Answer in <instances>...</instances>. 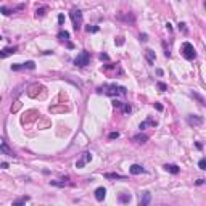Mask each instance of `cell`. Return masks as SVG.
<instances>
[{
	"label": "cell",
	"mask_w": 206,
	"mask_h": 206,
	"mask_svg": "<svg viewBox=\"0 0 206 206\" xmlns=\"http://www.w3.org/2000/svg\"><path fill=\"white\" fill-rule=\"evenodd\" d=\"M97 92L110 95V97H124L127 94V89L124 85H118V84H103L97 89Z\"/></svg>",
	"instance_id": "obj_1"
},
{
	"label": "cell",
	"mask_w": 206,
	"mask_h": 206,
	"mask_svg": "<svg viewBox=\"0 0 206 206\" xmlns=\"http://www.w3.org/2000/svg\"><path fill=\"white\" fill-rule=\"evenodd\" d=\"M71 19H73V26L76 31H79L80 28H82V11L79 10V8H73L71 10Z\"/></svg>",
	"instance_id": "obj_2"
},
{
	"label": "cell",
	"mask_w": 206,
	"mask_h": 206,
	"mask_svg": "<svg viewBox=\"0 0 206 206\" xmlns=\"http://www.w3.org/2000/svg\"><path fill=\"white\" fill-rule=\"evenodd\" d=\"M89 61H90V53H89L87 50H82V52L74 58V65H77V66H80V68L87 66Z\"/></svg>",
	"instance_id": "obj_3"
},
{
	"label": "cell",
	"mask_w": 206,
	"mask_h": 206,
	"mask_svg": "<svg viewBox=\"0 0 206 206\" xmlns=\"http://www.w3.org/2000/svg\"><path fill=\"white\" fill-rule=\"evenodd\" d=\"M182 55L187 60H195L196 58V52H195V49H193V45L190 42L182 44Z\"/></svg>",
	"instance_id": "obj_4"
},
{
	"label": "cell",
	"mask_w": 206,
	"mask_h": 206,
	"mask_svg": "<svg viewBox=\"0 0 206 206\" xmlns=\"http://www.w3.org/2000/svg\"><path fill=\"white\" fill-rule=\"evenodd\" d=\"M39 116H40V114H39L37 110H29V111H26L24 114H23L21 122H23V124H29V122H32L34 119H37Z\"/></svg>",
	"instance_id": "obj_5"
},
{
	"label": "cell",
	"mask_w": 206,
	"mask_h": 206,
	"mask_svg": "<svg viewBox=\"0 0 206 206\" xmlns=\"http://www.w3.org/2000/svg\"><path fill=\"white\" fill-rule=\"evenodd\" d=\"M90 161H92V153H90V151H84V153L80 155V158H79V160L76 161V168H77V169L84 168L85 164H87V163H90Z\"/></svg>",
	"instance_id": "obj_6"
},
{
	"label": "cell",
	"mask_w": 206,
	"mask_h": 206,
	"mask_svg": "<svg viewBox=\"0 0 206 206\" xmlns=\"http://www.w3.org/2000/svg\"><path fill=\"white\" fill-rule=\"evenodd\" d=\"M23 69H35V63L34 61H26V63L11 65V71H23Z\"/></svg>",
	"instance_id": "obj_7"
},
{
	"label": "cell",
	"mask_w": 206,
	"mask_h": 206,
	"mask_svg": "<svg viewBox=\"0 0 206 206\" xmlns=\"http://www.w3.org/2000/svg\"><path fill=\"white\" fill-rule=\"evenodd\" d=\"M40 90H45V87H44V85H40V84H32V85H29L28 95L31 98H37L39 97V92H40Z\"/></svg>",
	"instance_id": "obj_8"
},
{
	"label": "cell",
	"mask_w": 206,
	"mask_h": 206,
	"mask_svg": "<svg viewBox=\"0 0 206 206\" xmlns=\"http://www.w3.org/2000/svg\"><path fill=\"white\" fill-rule=\"evenodd\" d=\"M150 126H151V127H156V126H158V121H156V119H153L151 116H148V118L145 119L143 122H140L139 129L143 130V129H147V127H150Z\"/></svg>",
	"instance_id": "obj_9"
},
{
	"label": "cell",
	"mask_w": 206,
	"mask_h": 206,
	"mask_svg": "<svg viewBox=\"0 0 206 206\" xmlns=\"http://www.w3.org/2000/svg\"><path fill=\"white\" fill-rule=\"evenodd\" d=\"M187 122H189L190 126H201L203 118L201 116H196V114H190L189 118H187Z\"/></svg>",
	"instance_id": "obj_10"
},
{
	"label": "cell",
	"mask_w": 206,
	"mask_h": 206,
	"mask_svg": "<svg viewBox=\"0 0 206 206\" xmlns=\"http://www.w3.org/2000/svg\"><path fill=\"white\" fill-rule=\"evenodd\" d=\"M18 52V47H5L3 50H0V58H7V56L13 55Z\"/></svg>",
	"instance_id": "obj_11"
},
{
	"label": "cell",
	"mask_w": 206,
	"mask_h": 206,
	"mask_svg": "<svg viewBox=\"0 0 206 206\" xmlns=\"http://www.w3.org/2000/svg\"><path fill=\"white\" fill-rule=\"evenodd\" d=\"M118 19H122V21H126V23H130V24H134V23H135V16H134L132 13H121V15H118Z\"/></svg>",
	"instance_id": "obj_12"
},
{
	"label": "cell",
	"mask_w": 206,
	"mask_h": 206,
	"mask_svg": "<svg viewBox=\"0 0 206 206\" xmlns=\"http://www.w3.org/2000/svg\"><path fill=\"white\" fill-rule=\"evenodd\" d=\"M58 39L61 40V42H68V39H69V32H68V31H60L58 32ZM66 45H68V49H73V47H74L71 42H68Z\"/></svg>",
	"instance_id": "obj_13"
},
{
	"label": "cell",
	"mask_w": 206,
	"mask_h": 206,
	"mask_svg": "<svg viewBox=\"0 0 206 206\" xmlns=\"http://www.w3.org/2000/svg\"><path fill=\"white\" fill-rule=\"evenodd\" d=\"M150 201H151V195H150V192H143L142 195H140L139 205H140V206H147Z\"/></svg>",
	"instance_id": "obj_14"
},
{
	"label": "cell",
	"mask_w": 206,
	"mask_h": 206,
	"mask_svg": "<svg viewBox=\"0 0 206 206\" xmlns=\"http://www.w3.org/2000/svg\"><path fill=\"white\" fill-rule=\"evenodd\" d=\"M0 153L8 155V156H16V155H15V151L7 145V142H2V143H0Z\"/></svg>",
	"instance_id": "obj_15"
},
{
	"label": "cell",
	"mask_w": 206,
	"mask_h": 206,
	"mask_svg": "<svg viewBox=\"0 0 206 206\" xmlns=\"http://www.w3.org/2000/svg\"><path fill=\"white\" fill-rule=\"evenodd\" d=\"M106 196V189L105 187H98L97 190H95V198H97V201H103Z\"/></svg>",
	"instance_id": "obj_16"
},
{
	"label": "cell",
	"mask_w": 206,
	"mask_h": 206,
	"mask_svg": "<svg viewBox=\"0 0 206 206\" xmlns=\"http://www.w3.org/2000/svg\"><path fill=\"white\" fill-rule=\"evenodd\" d=\"M129 172L132 175H139V174H142V172H145V169H143L140 164H132V166L129 168Z\"/></svg>",
	"instance_id": "obj_17"
},
{
	"label": "cell",
	"mask_w": 206,
	"mask_h": 206,
	"mask_svg": "<svg viewBox=\"0 0 206 206\" xmlns=\"http://www.w3.org/2000/svg\"><path fill=\"white\" fill-rule=\"evenodd\" d=\"M145 56H147V60H148V63H150V65H153L155 60H156V55H155V52H153L151 49H147V50H145Z\"/></svg>",
	"instance_id": "obj_18"
},
{
	"label": "cell",
	"mask_w": 206,
	"mask_h": 206,
	"mask_svg": "<svg viewBox=\"0 0 206 206\" xmlns=\"http://www.w3.org/2000/svg\"><path fill=\"white\" fill-rule=\"evenodd\" d=\"M132 140H134V142H137V143H145L148 140V135H145V134L140 132V134H137V135H134Z\"/></svg>",
	"instance_id": "obj_19"
},
{
	"label": "cell",
	"mask_w": 206,
	"mask_h": 206,
	"mask_svg": "<svg viewBox=\"0 0 206 206\" xmlns=\"http://www.w3.org/2000/svg\"><path fill=\"white\" fill-rule=\"evenodd\" d=\"M164 169L168 172H171V174H179V166H175V164H164Z\"/></svg>",
	"instance_id": "obj_20"
},
{
	"label": "cell",
	"mask_w": 206,
	"mask_h": 206,
	"mask_svg": "<svg viewBox=\"0 0 206 206\" xmlns=\"http://www.w3.org/2000/svg\"><path fill=\"white\" fill-rule=\"evenodd\" d=\"M69 108L68 106H50V113H68Z\"/></svg>",
	"instance_id": "obj_21"
},
{
	"label": "cell",
	"mask_w": 206,
	"mask_h": 206,
	"mask_svg": "<svg viewBox=\"0 0 206 206\" xmlns=\"http://www.w3.org/2000/svg\"><path fill=\"white\" fill-rule=\"evenodd\" d=\"M47 11H49V7H40L35 10V18H44L47 15Z\"/></svg>",
	"instance_id": "obj_22"
},
{
	"label": "cell",
	"mask_w": 206,
	"mask_h": 206,
	"mask_svg": "<svg viewBox=\"0 0 206 206\" xmlns=\"http://www.w3.org/2000/svg\"><path fill=\"white\" fill-rule=\"evenodd\" d=\"M105 177H106V179H124V175L116 174V172H106Z\"/></svg>",
	"instance_id": "obj_23"
},
{
	"label": "cell",
	"mask_w": 206,
	"mask_h": 206,
	"mask_svg": "<svg viewBox=\"0 0 206 206\" xmlns=\"http://www.w3.org/2000/svg\"><path fill=\"white\" fill-rule=\"evenodd\" d=\"M130 198H132V196H130L129 193H122V195H119V201L121 203H129Z\"/></svg>",
	"instance_id": "obj_24"
},
{
	"label": "cell",
	"mask_w": 206,
	"mask_h": 206,
	"mask_svg": "<svg viewBox=\"0 0 206 206\" xmlns=\"http://www.w3.org/2000/svg\"><path fill=\"white\" fill-rule=\"evenodd\" d=\"M19 108H21V101H15V103H13V105H11V113H18V110H19Z\"/></svg>",
	"instance_id": "obj_25"
},
{
	"label": "cell",
	"mask_w": 206,
	"mask_h": 206,
	"mask_svg": "<svg viewBox=\"0 0 206 206\" xmlns=\"http://www.w3.org/2000/svg\"><path fill=\"white\" fill-rule=\"evenodd\" d=\"M29 196H21V198H18V200H15L13 201V205H23V203H26V201H29Z\"/></svg>",
	"instance_id": "obj_26"
},
{
	"label": "cell",
	"mask_w": 206,
	"mask_h": 206,
	"mask_svg": "<svg viewBox=\"0 0 206 206\" xmlns=\"http://www.w3.org/2000/svg\"><path fill=\"white\" fill-rule=\"evenodd\" d=\"M121 108H122V111L126 113V114H129V113L132 111V106H130L129 103H122V106H121Z\"/></svg>",
	"instance_id": "obj_27"
},
{
	"label": "cell",
	"mask_w": 206,
	"mask_h": 206,
	"mask_svg": "<svg viewBox=\"0 0 206 206\" xmlns=\"http://www.w3.org/2000/svg\"><path fill=\"white\" fill-rule=\"evenodd\" d=\"M98 29H100L98 26H90V24L85 26V31H87V32H98Z\"/></svg>",
	"instance_id": "obj_28"
},
{
	"label": "cell",
	"mask_w": 206,
	"mask_h": 206,
	"mask_svg": "<svg viewBox=\"0 0 206 206\" xmlns=\"http://www.w3.org/2000/svg\"><path fill=\"white\" fill-rule=\"evenodd\" d=\"M0 13H3V15H7V16H8V15L15 13V11L10 10V8H7V7H2V8H0Z\"/></svg>",
	"instance_id": "obj_29"
},
{
	"label": "cell",
	"mask_w": 206,
	"mask_h": 206,
	"mask_svg": "<svg viewBox=\"0 0 206 206\" xmlns=\"http://www.w3.org/2000/svg\"><path fill=\"white\" fill-rule=\"evenodd\" d=\"M156 87L160 89V92H166V90H168V85L164 84V82H158V84H156Z\"/></svg>",
	"instance_id": "obj_30"
},
{
	"label": "cell",
	"mask_w": 206,
	"mask_h": 206,
	"mask_svg": "<svg viewBox=\"0 0 206 206\" xmlns=\"http://www.w3.org/2000/svg\"><path fill=\"white\" fill-rule=\"evenodd\" d=\"M114 44L116 45H124V37H116Z\"/></svg>",
	"instance_id": "obj_31"
},
{
	"label": "cell",
	"mask_w": 206,
	"mask_h": 206,
	"mask_svg": "<svg viewBox=\"0 0 206 206\" xmlns=\"http://www.w3.org/2000/svg\"><path fill=\"white\" fill-rule=\"evenodd\" d=\"M198 168H200V169H206V160H200Z\"/></svg>",
	"instance_id": "obj_32"
},
{
	"label": "cell",
	"mask_w": 206,
	"mask_h": 206,
	"mask_svg": "<svg viewBox=\"0 0 206 206\" xmlns=\"http://www.w3.org/2000/svg\"><path fill=\"white\" fill-rule=\"evenodd\" d=\"M113 106H114V108H121V106H122V101H119V100H113Z\"/></svg>",
	"instance_id": "obj_33"
},
{
	"label": "cell",
	"mask_w": 206,
	"mask_h": 206,
	"mask_svg": "<svg viewBox=\"0 0 206 206\" xmlns=\"http://www.w3.org/2000/svg\"><path fill=\"white\" fill-rule=\"evenodd\" d=\"M193 97H195V98H196V100H198V101H200V105H205V100H203V97H200V95H198V94H193Z\"/></svg>",
	"instance_id": "obj_34"
},
{
	"label": "cell",
	"mask_w": 206,
	"mask_h": 206,
	"mask_svg": "<svg viewBox=\"0 0 206 206\" xmlns=\"http://www.w3.org/2000/svg\"><path fill=\"white\" fill-rule=\"evenodd\" d=\"M179 31H182L184 34L187 32V28H185V23H179Z\"/></svg>",
	"instance_id": "obj_35"
},
{
	"label": "cell",
	"mask_w": 206,
	"mask_h": 206,
	"mask_svg": "<svg viewBox=\"0 0 206 206\" xmlns=\"http://www.w3.org/2000/svg\"><path fill=\"white\" fill-rule=\"evenodd\" d=\"M47 126H50V121H42L40 126H39V129H44V127H47Z\"/></svg>",
	"instance_id": "obj_36"
},
{
	"label": "cell",
	"mask_w": 206,
	"mask_h": 206,
	"mask_svg": "<svg viewBox=\"0 0 206 206\" xmlns=\"http://www.w3.org/2000/svg\"><path fill=\"white\" fill-rule=\"evenodd\" d=\"M100 60L101 61H103V60H105V61H110V56L106 55V53H100Z\"/></svg>",
	"instance_id": "obj_37"
},
{
	"label": "cell",
	"mask_w": 206,
	"mask_h": 206,
	"mask_svg": "<svg viewBox=\"0 0 206 206\" xmlns=\"http://www.w3.org/2000/svg\"><path fill=\"white\" fill-rule=\"evenodd\" d=\"M108 137H110V139H118V137H119V132H111Z\"/></svg>",
	"instance_id": "obj_38"
},
{
	"label": "cell",
	"mask_w": 206,
	"mask_h": 206,
	"mask_svg": "<svg viewBox=\"0 0 206 206\" xmlns=\"http://www.w3.org/2000/svg\"><path fill=\"white\" fill-rule=\"evenodd\" d=\"M140 40L147 42V40H148V35H147V34H140Z\"/></svg>",
	"instance_id": "obj_39"
},
{
	"label": "cell",
	"mask_w": 206,
	"mask_h": 206,
	"mask_svg": "<svg viewBox=\"0 0 206 206\" xmlns=\"http://www.w3.org/2000/svg\"><path fill=\"white\" fill-rule=\"evenodd\" d=\"M58 23H60V24H63V23H65V16H63V15H60V16H58Z\"/></svg>",
	"instance_id": "obj_40"
},
{
	"label": "cell",
	"mask_w": 206,
	"mask_h": 206,
	"mask_svg": "<svg viewBox=\"0 0 206 206\" xmlns=\"http://www.w3.org/2000/svg\"><path fill=\"white\" fill-rule=\"evenodd\" d=\"M155 108H156L158 111H163V105H160V103H155Z\"/></svg>",
	"instance_id": "obj_41"
},
{
	"label": "cell",
	"mask_w": 206,
	"mask_h": 206,
	"mask_svg": "<svg viewBox=\"0 0 206 206\" xmlns=\"http://www.w3.org/2000/svg\"><path fill=\"white\" fill-rule=\"evenodd\" d=\"M196 148H198V150H201V148H203V145H201L200 142H196Z\"/></svg>",
	"instance_id": "obj_42"
},
{
	"label": "cell",
	"mask_w": 206,
	"mask_h": 206,
	"mask_svg": "<svg viewBox=\"0 0 206 206\" xmlns=\"http://www.w3.org/2000/svg\"><path fill=\"white\" fill-rule=\"evenodd\" d=\"M196 185H203V179H198V180H196Z\"/></svg>",
	"instance_id": "obj_43"
},
{
	"label": "cell",
	"mask_w": 206,
	"mask_h": 206,
	"mask_svg": "<svg viewBox=\"0 0 206 206\" xmlns=\"http://www.w3.org/2000/svg\"><path fill=\"white\" fill-rule=\"evenodd\" d=\"M0 39H2V37H0Z\"/></svg>",
	"instance_id": "obj_44"
}]
</instances>
